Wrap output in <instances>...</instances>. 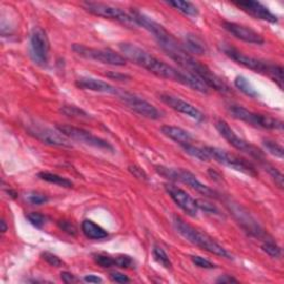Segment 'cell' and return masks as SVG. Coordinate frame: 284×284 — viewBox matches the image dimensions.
Returning a JSON list of instances; mask_svg holds the SVG:
<instances>
[{
  "mask_svg": "<svg viewBox=\"0 0 284 284\" xmlns=\"http://www.w3.org/2000/svg\"><path fill=\"white\" fill-rule=\"evenodd\" d=\"M114 266L123 269H129L134 266V261L129 255H118L114 258Z\"/></svg>",
  "mask_w": 284,
  "mask_h": 284,
  "instance_id": "d590c367",
  "label": "cell"
},
{
  "mask_svg": "<svg viewBox=\"0 0 284 284\" xmlns=\"http://www.w3.org/2000/svg\"><path fill=\"white\" fill-rule=\"evenodd\" d=\"M228 206H229L230 211L232 212V214L234 215V218L236 219V221L240 223V225L242 226V228L245 229L247 232H249L250 234H252V235H255V236H260L263 233L258 223H256L251 218V216H250V214L241 206L236 205V204L235 205L231 204V202L228 204Z\"/></svg>",
  "mask_w": 284,
  "mask_h": 284,
  "instance_id": "ffe728a7",
  "label": "cell"
},
{
  "mask_svg": "<svg viewBox=\"0 0 284 284\" xmlns=\"http://www.w3.org/2000/svg\"><path fill=\"white\" fill-rule=\"evenodd\" d=\"M223 28L231 33L236 39H240L245 43L253 45H263L266 43L265 38H263L259 32H256L248 26L231 22H223Z\"/></svg>",
  "mask_w": 284,
  "mask_h": 284,
  "instance_id": "e0dca14e",
  "label": "cell"
},
{
  "mask_svg": "<svg viewBox=\"0 0 284 284\" xmlns=\"http://www.w3.org/2000/svg\"><path fill=\"white\" fill-rule=\"evenodd\" d=\"M182 149H184L185 152L188 153L189 155H191V157L198 159L200 161H204V162H208L210 161L211 158L210 155H209V153L206 151L205 148H200V147H195L191 144H187V145H182L181 146Z\"/></svg>",
  "mask_w": 284,
  "mask_h": 284,
  "instance_id": "83f0119b",
  "label": "cell"
},
{
  "mask_svg": "<svg viewBox=\"0 0 284 284\" xmlns=\"http://www.w3.org/2000/svg\"><path fill=\"white\" fill-rule=\"evenodd\" d=\"M84 280L88 283H101L103 282V280H101V278H99L98 275H93V274H89V275H86Z\"/></svg>",
  "mask_w": 284,
  "mask_h": 284,
  "instance_id": "c3c4849f",
  "label": "cell"
},
{
  "mask_svg": "<svg viewBox=\"0 0 284 284\" xmlns=\"http://www.w3.org/2000/svg\"><path fill=\"white\" fill-rule=\"evenodd\" d=\"M76 86L79 89L89 90L100 93H109V94H118L119 91L116 87L106 83L100 79L91 78V77H81L76 81Z\"/></svg>",
  "mask_w": 284,
  "mask_h": 284,
  "instance_id": "44dd1931",
  "label": "cell"
},
{
  "mask_svg": "<svg viewBox=\"0 0 284 284\" xmlns=\"http://www.w3.org/2000/svg\"><path fill=\"white\" fill-rule=\"evenodd\" d=\"M177 182H181V184L187 185L188 187H190L193 190L199 192L202 195H205L207 198H219L218 192L214 191L210 187L202 184L192 172L186 170V169H177Z\"/></svg>",
  "mask_w": 284,
  "mask_h": 284,
  "instance_id": "ac0fdd59",
  "label": "cell"
},
{
  "mask_svg": "<svg viewBox=\"0 0 284 284\" xmlns=\"http://www.w3.org/2000/svg\"><path fill=\"white\" fill-rule=\"evenodd\" d=\"M238 282V280L234 279L233 276L231 275H221L220 278L216 280V283H222V284H225V283H236Z\"/></svg>",
  "mask_w": 284,
  "mask_h": 284,
  "instance_id": "7dc6e473",
  "label": "cell"
},
{
  "mask_svg": "<svg viewBox=\"0 0 284 284\" xmlns=\"http://www.w3.org/2000/svg\"><path fill=\"white\" fill-rule=\"evenodd\" d=\"M268 76L271 78L274 83L279 85L280 88H283V68L279 65H270V69Z\"/></svg>",
  "mask_w": 284,
  "mask_h": 284,
  "instance_id": "d6a6232c",
  "label": "cell"
},
{
  "mask_svg": "<svg viewBox=\"0 0 284 284\" xmlns=\"http://www.w3.org/2000/svg\"><path fill=\"white\" fill-rule=\"evenodd\" d=\"M27 219L29 220V222L33 227L39 229H42L46 223L45 216L42 213H38V212H30L29 214H27Z\"/></svg>",
  "mask_w": 284,
  "mask_h": 284,
  "instance_id": "8d00e7d4",
  "label": "cell"
},
{
  "mask_svg": "<svg viewBox=\"0 0 284 284\" xmlns=\"http://www.w3.org/2000/svg\"><path fill=\"white\" fill-rule=\"evenodd\" d=\"M263 147H265L266 150L271 153L274 157L279 158V159H283L284 155V149L281 145H279L278 142H275L273 140H269V139H265L263 140Z\"/></svg>",
  "mask_w": 284,
  "mask_h": 284,
  "instance_id": "4dcf8cb0",
  "label": "cell"
},
{
  "mask_svg": "<svg viewBox=\"0 0 284 284\" xmlns=\"http://www.w3.org/2000/svg\"><path fill=\"white\" fill-rule=\"evenodd\" d=\"M191 260L195 266L199 267V268H202V269H214V268H216V266L214 265V263L210 262L205 258H202V256L194 255V256H191Z\"/></svg>",
  "mask_w": 284,
  "mask_h": 284,
  "instance_id": "60d3db41",
  "label": "cell"
},
{
  "mask_svg": "<svg viewBox=\"0 0 284 284\" xmlns=\"http://www.w3.org/2000/svg\"><path fill=\"white\" fill-rule=\"evenodd\" d=\"M130 16L132 17L134 24L137 26L142 27L146 30H148L150 33H152L153 37L157 39L158 44L167 42V40L173 38V36L169 32L164 26H161L157 22H154L150 17L146 16L145 13H142L138 10H131Z\"/></svg>",
  "mask_w": 284,
  "mask_h": 284,
  "instance_id": "9a60e30c",
  "label": "cell"
},
{
  "mask_svg": "<svg viewBox=\"0 0 284 284\" xmlns=\"http://www.w3.org/2000/svg\"><path fill=\"white\" fill-rule=\"evenodd\" d=\"M173 225L178 233L181 236H184L187 241L192 243V245L205 250L207 252L222 256V258L232 259V255L222 246H220L213 238H211L210 235L204 231H201V230L197 228L192 227L191 225H189V223L179 218V216H174Z\"/></svg>",
  "mask_w": 284,
  "mask_h": 284,
  "instance_id": "3957f363",
  "label": "cell"
},
{
  "mask_svg": "<svg viewBox=\"0 0 284 284\" xmlns=\"http://www.w3.org/2000/svg\"><path fill=\"white\" fill-rule=\"evenodd\" d=\"M261 248L263 252H266L268 255H270L271 258H274V259H279L282 254L281 248L271 240H267L263 242Z\"/></svg>",
  "mask_w": 284,
  "mask_h": 284,
  "instance_id": "1f68e13d",
  "label": "cell"
},
{
  "mask_svg": "<svg viewBox=\"0 0 284 284\" xmlns=\"http://www.w3.org/2000/svg\"><path fill=\"white\" fill-rule=\"evenodd\" d=\"M42 258L48 263V265H50L51 267H55V268H60V267H63L64 265V262L60 260L58 256L56 254H53V253H50V252H44L42 254Z\"/></svg>",
  "mask_w": 284,
  "mask_h": 284,
  "instance_id": "ab89813d",
  "label": "cell"
},
{
  "mask_svg": "<svg viewBox=\"0 0 284 284\" xmlns=\"http://www.w3.org/2000/svg\"><path fill=\"white\" fill-rule=\"evenodd\" d=\"M28 131L33 137H36L43 144L55 146V147H64L71 148L72 145L70 140L60 132L58 129L53 130L48 127H43L38 125H32L28 128Z\"/></svg>",
  "mask_w": 284,
  "mask_h": 284,
  "instance_id": "4fadbf2b",
  "label": "cell"
},
{
  "mask_svg": "<svg viewBox=\"0 0 284 284\" xmlns=\"http://www.w3.org/2000/svg\"><path fill=\"white\" fill-rule=\"evenodd\" d=\"M160 100L162 103L166 104L167 106H169L171 108V109L178 111L180 113H184L186 116L190 117L193 120L197 121H204L205 120V116L204 113H202L198 108H195L193 105L187 103V101L182 100L178 97L172 96V94L169 93H161L160 94Z\"/></svg>",
  "mask_w": 284,
  "mask_h": 284,
  "instance_id": "2e32d148",
  "label": "cell"
},
{
  "mask_svg": "<svg viewBox=\"0 0 284 284\" xmlns=\"http://www.w3.org/2000/svg\"><path fill=\"white\" fill-rule=\"evenodd\" d=\"M0 225H2V232L5 233L7 231V229H8V227H7L5 220H2V222H0Z\"/></svg>",
  "mask_w": 284,
  "mask_h": 284,
  "instance_id": "681fc988",
  "label": "cell"
},
{
  "mask_svg": "<svg viewBox=\"0 0 284 284\" xmlns=\"http://www.w3.org/2000/svg\"><path fill=\"white\" fill-rule=\"evenodd\" d=\"M205 149L209 153V155H210V158L215 160L216 162H219V164L226 166L230 169H233V170L238 172L251 175V177H256V175H258V172H256L255 168L250 164V162L238 157V155L230 153L226 150H222V149L216 147L207 146L205 147Z\"/></svg>",
  "mask_w": 284,
  "mask_h": 284,
  "instance_id": "8992f818",
  "label": "cell"
},
{
  "mask_svg": "<svg viewBox=\"0 0 284 284\" xmlns=\"http://www.w3.org/2000/svg\"><path fill=\"white\" fill-rule=\"evenodd\" d=\"M72 50L85 59L94 60L104 65L123 67L127 65V59L110 48H91L84 45L74 44Z\"/></svg>",
  "mask_w": 284,
  "mask_h": 284,
  "instance_id": "5b68a950",
  "label": "cell"
},
{
  "mask_svg": "<svg viewBox=\"0 0 284 284\" xmlns=\"http://www.w3.org/2000/svg\"><path fill=\"white\" fill-rule=\"evenodd\" d=\"M215 128L221 134V137L223 139H226L230 145L236 149V150L251 155L252 158H255L256 160H265V154H263L260 149L239 137L225 120H219L218 123L215 124Z\"/></svg>",
  "mask_w": 284,
  "mask_h": 284,
  "instance_id": "52a82bcc",
  "label": "cell"
},
{
  "mask_svg": "<svg viewBox=\"0 0 284 284\" xmlns=\"http://www.w3.org/2000/svg\"><path fill=\"white\" fill-rule=\"evenodd\" d=\"M58 226L59 228L63 230V231H65L66 233H68L70 235H76L77 234V228L76 226L73 225V223L69 222V221H59L58 222Z\"/></svg>",
  "mask_w": 284,
  "mask_h": 284,
  "instance_id": "b9f144b4",
  "label": "cell"
},
{
  "mask_svg": "<svg viewBox=\"0 0 284 284\" xmlns=\"http://www.w3.org/2000/svg\"><path fill=\"white\" fill-rule=\"evenodd\" d=\"M57 129L69 140L80 142V144L86 146L101 149V150H107V151L114 150L113 147L109 144V142L97 136H93L91 132L81 129V128H77L69 125H60L57 127Z\"/></svg>",
  "mask_w": 284,
  "mask_h": 284,
  "instance_id": "9c48e42d",
  "label": "cell"
},
{
  "mask_svg": "<svg viewBox=\"0 0 284 284\" xmlns=\"http://www.w3.org/2000/svg\"><path fill=\"white\" fill-rule=\"evenodd\" d=\"M81 6H83L84 9H86L88 12H90L91 15H94L97 17L116 20V22L126 25H136L132 17L130 16V13L126 12L124 9L119 8V7L97 2H84L81 3Z\"/></svg>",
  "mask_w": 284,
  "mask_h": 284,
  "instance_id": "ba28073f",
  "label": "cell"
},
{
  "mask_svg": "<svg viewBox=\"0 0 284 284\" xmlns=\"http://www.w3.org/2000/svg\"><path fill=\"white\" fill-rule=\"evenodd\" d=\"M167 193L170 195V198L174 201V204L177 205L182 211H185L189 216H194L198 215L199 208L197 205V200H194L190 194L187 193L185 190H182L181 188L167 184L165 185Z\"/></svg>",
  "mask_w": 284,
  "mask_h": 284,
  "instance_id": "5bb4252c",
  "label": "cell"
},
{
  "mask_svg": "<svg viewBox=\"0 0 284 284\" xmlns=\"http://www.w3.org/2000/svg\"><path fill=\"white\" fill-rule=\"evenodd\" d=\"M94 261L97 265H99L101 268H110L114 266V258H111L109 255L105 254H94Z\"/></svg>",
  "mask_w": 284,
  "mask_h": 284,
  "instance_id": "f35d334b",
  "label": "cell"
},
{
  "mask_svg": "<svg viewBox=\"0 0 284 284\" xmlns=\"http://www.w3.org/2000/svg\"><path fill=\"white\" fill-rule=\"evenodd\" d=\"M235 5L241 8L243 11L247 12L248 15L255 19L265 20V22L276 24L279 22L278 17H276L274 13L270 10L268 7H266L263 4L259 2H251V0H248V2H238Z\"/></svg>",
  "mask_w": 284,
  "mask_h": 284,
  "instance_id": "d6986e66",
  "label": "cell"
},
{
  "mask_svg": "<svg viewBox=\"0 0 284 284\" xmlns=\"http://www.w3.org/2000/svg\"><path fill=\"white\" fill-rule=\"evenodd\" d=\"M234 85L238 89L246 94V96L250 98H256L259 96L258 91L254 89L252 84L245 77V76H238L234 79Z\"/></svg>",
  "mask_w": 284,
  "mask_h": 284,
  "instance_id": "4316f807",
  "label": "cell"
},
{
  "mask_svg": "<svg viewBox=\"0 0 284 284\" xmlns=\"http://www.w3.org/2000/svg\"><path fill=\"white\" fill-rule=\"evenodd\" d=\"M221 50L228 58L233 60V62L238 65L243 66L245 68H248L250 70H253L254 72L263 73L268 76L270 65L271 64L262 62V60H260V59L250 57L229 44H221Z\"/></svg>",
  "mask_w": 284,
  "mask_h": 284,
  "instance_id": "30bf717a",
  "label": "cell"
},
{
  "mask_svg": "<svg viewBox=\"0 0 284 284\" xmlns=\"http://www.w3.org/2000/svg\"><path fill=\"white\" fill-rule=\"evenodd\" d=\"M229 112L235 119L241 120L250 126H253L256 128H262V129L268 130H282L283 123L279 119H275L272 117L266 116V114L255 113L250 111L246 108L241 106L232 105L229 107Z\"/></svg>",
  "mask_w": 284,
  "mask_h": 284,
  "instance_id": "277c9868",
  "label": "cell"
},
{
  "mask_svg": "<svg viewBox=\"0 0 284 284\" xmlns=\"http://www.w3.org/2000/svg\"><path fill=\"white\" fill-rule=\"evenodd\" d=\"M118 96L126 106L129 107L131 110L140 114L142 117L151 120H158L162 117V113L159 109H157V108L150 103H148L147 100L136 96V94L125 91L119 92Z\"/></svg>",
  "mask_w": 284,
  "mask_h": 284,
  "instance_id": "7c38bea8",
  "label": "cell"
},
{
  "mask_svg": "<svg viewBox=\"0 0 284 284\" xmlns=\"http://www.w3.org/2000/svg\"><path fill=\"white\" fill-rule=\"evenodd\" d=\"M152 255L155 262L159 263L161 267H164L165 269H171L172 268V263L170 261V258L167 254L164 249L159 246H154L152 249Z\"/></svg>",
  "mask_w": 284,
  "mask_h": 284,
  "instance_id": "f1b7e54d",
  "label": "cell"
},
{
  "mask_svg": "<svg viewBox=\"0 0 284 284\" xmlns=\"http://www.w3.org/2000/svg\"><path fill=\"white\" fill-rule=\"evenodd\" d=\"M184 48L187 50L189 53H194V55H199L202 56L207 52V47L205 43L195 35H187L185 38V47Z\"/></svg>",
  "mask_w": 284,
  "mask_h": 284,
  "instance_id": "cb8c5ba5",
  "label": "cell"
},
{
  "mask_svg": "<svg viewBox=\"0 0 284 284\" xmlns=\"http://www.w3.org/2000/svg\"><path fill=\"white\" fill-rule=\"evenodd\" d=\"M38 177L42 180L46 181V182H49V184L57 185V186L63 187V188H71L73 186V184L70 180L66 179V178L62 177V175H58L56 173L44 171V172H40L38 174Z\"/></svg>",
  "mask_w": 284,
  "mask_h": 284,
  "instance_id": "484cf974",
  "label": "cell"
},
{
  "mask_svg": "<svg viewBox=\"0 0 284 284\" xmlns=\"http://www.w3.org/2000/svg\"><path fill=\"white\" fill-rule=\"evenodd\" d=\"M50 43L46 31L36 27L30 36V53L32 60L39 66H46L49 60Z\"/></svg>",
  "mask_w": 284,
  "mask_h": 284,
  "instance_id": "8fae6325",
  "label": "cell"
},
{
  "mask_svg": "<svg viewBox=\"0 0 284 284\" xmlns=\"http://www.w3.org/2000/svg\"><path fill=\"white\" fill-rule=\"evenodd\" d=\"M81 230H83L87 238L91 240H101L106 239L108 236L106 230L91 220H85L81 223Z\"/></svg>",
  "mask_w": 284,
  "mask_h": 284,
  "instance_id": "603a6c76",
  "label": "cell"
},
{
  "mask_svg": "<svg viewBox=\"0 0 284 284\" xmlns=\"http://www.w3.org/2000/svg\"><path fill=\"white\" fill-rule=\"evenodd\" d=\"M121 52L124 53V57L127 60H130L133 64H136L142 68L147 69L162 79L175 81L184 86H187L191 89L201 92L208 93L209 88L204 81L193 73H190L185 70H178L174 67L168 65L164 62H161L158 58L152 56L150 52L140 48L139 46L130 44V43H123L119 45Z\"/></svg>",
  "mask_w": 284,
  "mask_h": 284,
  "instance_id": "6da1fadb",
  "label": "cell"
},
{
  "mask_svg": "<svg viewBox=\"0 0 284 284\" xmlns=\"http://www.w3.org/2000/svg\"><path fill=\"white\" fill-rule=\"evenodd\" d=\"M161 132L165 134L166 137L177 142L180 146L191 144L192 136L187 130L182 129L180 127L175 126H162Z\"/></svg>",
  "mask_w": 284,
  "mask_h": 284,
  "instance_id": "7402d4cb",
  "label": "cell"
},
{
  "mask_svg": "<svg viewBox=\"0 0 284 284\" xmlns=\"http://www.w3.org/2000/svg\"><path fill=\"white\" fill-rule=\"evenodd\" d=\"M266 170L271 175V178L274 180L275 185L278 186L280 189H283V174L278 170V169L272 167V166H266Z\"/></svg>",
  "mask_w": 284,
  "mask_h": 284,
  "instance_id": "74e56055",
  "label": "cell"
},
{
  "mask_svg": "<svg viewBox=\"0 0 284 284\" xmlns=\"http://www.w3.org/2000/svg\"><path fill=\"white\" fill-rule=\"evenodd\" d=\"M62 280L63 282L67 283V284H70V283H76L78 282V279L76 278V275H73L72 273L70 272H62Z\"/></svg>",
  "mask_w": 284,
  "mask_h": 284,
  "instance_id": "f6af8a7d",
  "label": "cell"
},
{
  "mask_svg": "<svg viewBox=\"0 0 284 284\" xmlns=\"http://www.w3.org/2000/svg\"><path fill=\"white\" fill-rule=\"evenodd\" d=\"M27 200H28L29 204L33 206H40V205H45L49 201L48 197L47 195L39 193V192H31L28 195H27Z\"/></svg>",
  "mask_w": 284,
  "mask_h": 284,
  "instance_id": "e575fe53",
  "label": "cell"
},
{
  "mask_svg": "<svg viewBox=\"0 0 284 284\" xmlns=\"http://www.w3.org/2000/svg\"><path fill=\"white\" fill-rule=\"evenodd\" d=\"M110 280L112 282H116V283H127V282H129L130 279L128 278L127 275H125L124 273H120V272H111L110 273Z\"/></svg>",
  "mask_w": 284,
  "mask_h": 284,
  "instance_id": "ee69618b",
  "label": "cell"
},
{
  "mask_svg": "<svg viewBox=\"0 0 284 284\" xmlns=\"http://www.w3.org/2000/svg\"><path fill=\"white\" fill-rule=\"evenodd\" d=\"M129 171L133 174L134 178H137L141 181H148V175L145 172V170L142 168H140L139 166H129Z\"/></svg>",
  "mask_w": 284,
  "mask_h": 284,
  "instance_id": "7bdbcfd3",
  "label": "cell"
},
{
  "mask_svg": "<svg viewBox=\"0 0 284 284\" xmlns=\"http://www.w3.org/2000/svg\"><path fill=\"white\" fill-rule=\"evenodd\" d=\"M197 205H198V208L199 210L201 209L202 211H205L209 214H215V215H221L220 213V210L218 208H216L214 205L210 204V202L207 201V200H197Z\"/></svg>",
  "mask_w": 284,
  "mask_h": 284,
  "instance_id": "836d02e7",
  "label": "cell"
},
{
  "mask_svg": "<svg viewBox=\"0 0 284 284\" xmlns=\"http://www.w3.org/2000/svg\"><path fill=\"white\" fill-rule=\"evenodd\" d=\"M60 112L65 116L74 119H89L90 114L86 112L85 110L80 109L79 107L76 106H63L60 108Z\"/></svg>",
  "mask_w": 284,
  "mask_h": 284,
  "instance_id": "f546056e",
  "label": "cell"
},
{
  "mask_svg": "<svg viewBox=\"0 0 284 284\" xmlns=\"http://www.w3.org/2000/svg\"><path fill=\"white\" fill-rule=\"evenodd\" d=\"M107 77H109L111 79H114V80H126V79H130L129 76H127V74H124V73H119V72H114V71H111V72H107L106 73Z\"/></svg>",
  "mask_w": 284,
  "mask_h": 284,
  "instance_id": "bcb514c9",
  "label": "cell"
},
{
  "mask_svg": "<svg viewBox=\"0 0 284 284\" xmlns=\"http://www.w3.org/2000/svg\"><path fill=\"white\" fill-rule=\"evenodd\" d=\"M159 46L167 53L168 57H170L173 62H175L181 67L182 70L195 74L209 88L221 93L231 92V89H230L225 81L219 76H216L208 66L201 64L197 59L193 58L191 53H189L184 47L179 45L174 38L170 39L169 42L161 43L159 44Z\"/></svg>",
  "mask_w": 284,
  "mask_h": 284,
  "instance_id": "7a4b0ae2",
  "label": "cell"
},
{
  "mask_svg": "<svg viewBox=\"0 0 284 284\" xmlns=\"http://www.w3.org/2000/svg\"><path fill=\"white\" fill-rule=\"evenodd\" d=\"M169 6L173 7L174 9H177L179 12L184 13L185 16L189 17H197L199 15V10L197 6L190 2H181V0H173V2H168Z\"/></svg>",
  "mask_w": 284,
  "mask_h": 284,
  "instance_id": "d4e9b609",
  "label": "cell"
}]
</instances>
